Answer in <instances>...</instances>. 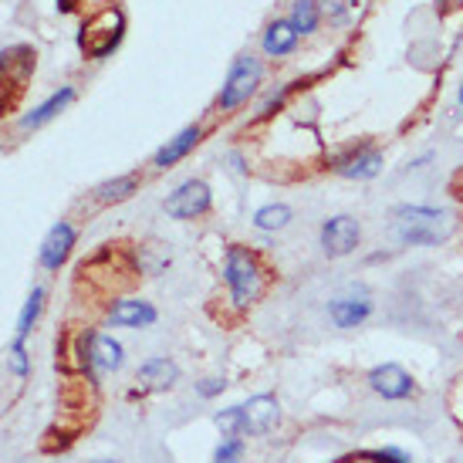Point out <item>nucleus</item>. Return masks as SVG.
<instances>
[{"label":"nucleus","instance_id":"1","mask_svg":"<svg viewBox=\"0 0 463 463\" xmlns=\"http://www.w3.org/2000/svg\"><path fill=\"white\" fill-rule=\"evenodd\" d=\"M453 217L433 206H396L392 210V237L406 247H437L450 241Z\"/></svg>","mask_w":463,"mask_h":463},{"label":"nucleus","instance_id":"2","mask_svg":"<svg viewBox=\"0 0 463 463\" xmlns=\"http://www.w3.org/2000/svg\"><path fill=\"white\" fill-rule=\"evenodd\" d=\"M223 281L231 288L233 305H254L264 291V274H260V260L254 258V250L247 247H231L223 258Z\"/></svg>","mask_w":463,"mask_h":463},{"label":"nucleus","instance_id":"3","mask_svg":"<svg viewBox=\"0 0 463 463\" xmlns=\"http://www.w3.org/2000/svg\"><path fill=\"white\" fill-rule=\"evenodd\" d=\"M126 362V348L112 335L81 332L78 335V365L89 373V379H99L105 373H118Z\"/></svg>","mask_w":463,"mask_h":463},{"label":"nucleus","instance_id":"4","mask_svg":"<svg viewBox=\"0 0 463 463\" xmlns=\"http://www.w3.org/2000/svg\"><path fill=\"white\" fill-rule=\"evenodd\" d=\"M258 81H260V61L250 58V54H241L231 65V75L223 81V89H220V109L231 112L237 105H244L254 95Z\"/></svg>","mask_w":463,"mask_h":463},{"label":"nucleus","instance_id":"5","mask_svg":"<svg viewBox=\"0 0 463 463\" xmlns=\"http://www.w3.org/2000/svg\"><path fill=\"white\" fill-rule=\"evenodd\" d=\"M122 27H126L122 14H118V11H102L95 21H89V24L81 27V38H78V44H81V52L89 54V58H105V54L118 44V38H122Z\"/></svg>","mask_w":463,"mask_h":463},{"label":"nucleus","instance_id":"6","mask_svg":"<svg viewBox=\"0 0 463 463\" xmlns=\"http://www.w3.org/2000/svg\"><path fill=\"white\" fill-rule=\"evenodd\" d=\"M278 423H281V406L270 392H260V396H250L247 402H241V430H244V437H264Z\"/></svg>","mask_w":463,"mask_h":463},{"label":"nucleus","instance_id":"7","mask_svg":"<svg viewBox=\"0 0 463 463\" xmlns=\"http://www.w3.org/2000/svg\"><path fill=\"white\" fill-rule=\"evenodd\" d=\"M163 206H166L169 217H176V220L203 217L206 210H210V186H206L203 180H186L166 196Z\"/></svg>","mask_w":463,"mask_h":463},{"label":"nucleus","instance_id":"8","mask_svg":"<svg viewBox=\"0 0 463 463\" xmlns=\"http://www.w3.org/2000/svg\"><path fill=\"white\" fill-rule=\"evenodd\" d=\"M369 389H373L375 396L389 399V402H399V399H410L416 392V383H412V375L402 365L383 362V365H375L373 373H369Z\"/></svg>","mask_w":463,"mask_h":463},{"label":"nucleus","instance_id":"9","mask_svg":"<svg viewBox=\"0 0 463 463\" xmlns=\"http://www.w3.org/2000/svg\"><path fill=\"white\" fill-rule=\"evenodd\" d=\"M359 237H362V231L355 217L338 213V217L322 223V250L328 258H345V254H352V250L359 247Z\"/></svg>","mask_w":463,"mask_h":463},{"label":"nucleus","instance_id":"10","mask_svg":"<svg viewBox=\"0 0 463 463\" xmlns=\"http://www.w3.org/2000/svg\"><path fill=\"white\" fill-rule=\"evenodd\" d=\"M332 169L348 176V180H373V176H379V169H383V153L375 146H359L352 153L338 156L332 163Z\"/></svg>","mask_w":463,"mask_h":463},{"label":"nucleus","instance_id":"11","mask_svg":"<svg viewBox=\"0 0 463 463\" xmlns=\"http://www.w3.org/2000/svg\"><path fill=\"white\" fill-rule=\"evenodd\" d=\"M71 247H75V227L68 220H58L44 237V244H41V268L58 270L68 260Z\"/></svg>","mask_w":463,"mask_h":463},{"label":"nucleus","instance_id":"12","mask_svg":"<svg viewBox=\"0 0 463 463\" xmlns=\"http://www.w3.org/2000/svg\"><path fill=\"white\" fill-rule=\"evenodd\" d=\"M203 139V129L200 126H186L183 132H176L173 139H166V146H159L153 156V166L156 169H169L176 166L180 159H186V153L190 149H196V142Z\"/></svg>","mask_w":463,"mask_h":463},{"label":"nucleus","instance_id":"13","mask_svg":"<svg viewBox=\"0 0 463 463\" xmlns=\"http://www.w3.org/2000/svg\"><path fill=\"white\" fill-rule=\"evenodd\" d=\"M156 308L149 301H118L109 308V325H116V328H149L156 325Z\"/></svg>","mask_w":463,"mask_h":463},{"label":"nucleus","instance_id":"14","mask_svg":"<svg viewBox=\"0 0 463 463\" xmlns=\"http://www.w3.org/2000/svg\"><path fill=\"white\" fill-rule=\"evenodd\" d=\"M139 386L142 389H153V392H163V389H173L180 383V369H176V362L169 359H149L139 365Z\"/></svg>","mask_w":463,"mask_h":463},{"label":"nucleus","instance_id":"15","mask_svg":"<svg viewBox=\"0 0 463 463\" xmlns=\"http://www.w3.org/2000/svg\"><path fill=\"white\" fill-rule=\"evenodd\" d=\"M369 315H373V305L365 298H335L328 305V318L338 328H359L362 322H369Z\"/></svg>","mask_w":463,"mask_h":463},{"label":"nucleus","instance_id":"16","mask_svg":"<svg viewBox=\"0 0 463 463\" xmlns=\"http://www.w3.org/2000/svg\"><path fill=\"white\" fill-rule=\"evenodd\" d=\"M71 99H75V91L68 89H61V91H54L48 102H41L38 109H31L24 118H21V129H41L44 122H52L58 112H65V105H71Z\"/></svg>","mask_w":463,"mask_h":463},{"label":"nucleus","instance_id":"17","mask_svg":"<svg viewBox=\"0 0 463 463\" xmlns=\"http://www.w3.org/2000/svg\"><path fill=\"white\" fill-rule=\"evenodd\" d=\"M264 54L270 58H281V54H291L298 48V31L291 27V21H274V24L264 31Z\"/></svg>","mask_w":463,"mask_h":463},{"label":"nucleus","instance_id":"18","mask_svg":"<svg viewBox=\"0 0 463 463\" xmlns=\"http://www.w3.org/2000/svg\"><path fill=\"white\" fill-rule=\"evenodd\" d=\"M41 308H44V288H31V295H27L24 308L17 315V332H14V342H27V335L38 322Z\"/></svg>","mask_w":463,"mask_h":463},{"label":"nucleus","instance_id":"19","mask_svg":"<svg viewBox=\"0 0 463 463\" xmlns=\"http://www.w3.org/2000/svg\"><path fill=\"white\" fill-rule=\"evenodd\" d=\"M136 186H139V176H136V173H129V176H116V180L95 186V200H99V203H118V200H129V196L136 194Z\"/></svg>","mask_w":463,"mask_h":463},{"label":"nucleus","instance_id":"20","mask_svg":"<svg viewBox=\"0 0 463 463\" xmlns=\"http://www.w3.org/2000/svg\"><path fill=\"white\" fill-rule=\"evenodd\" d=\"M288 223H291V206L284 203H268L254 213V227L258 231H284Z\"/></svg>","mask_w":463,"mask_h":463},{"label":"nucleus","instance_id":"21","mask_svg":"<svg viewBox=\"0 0 463 463\" xmlns=\"http://www.w3.org/2000/svg\"><path fill=\"white\" fill-rule=\"evenodd\" d=\"M288 21H291V27H295L298 34H311L318 27V4L315 0H295Z\"/></svg>","mask_w":463,"mask_h":463},{"label":"nucleus","instance_id":"22","mask_svg":"<svg viewBox=\"0 0 463 463\" xmlns=\"http://www.w3.org/2000/svg\"><path fill=\"white\" fill-rule=\"evenodd\" d=\"M213 463H244V437H223L213 450Z\"/></svg>","mask_w":463,"mask_h":463},{"label":"nucleus","instance_id":"23","mask_svg":"<svg viewBox=\"0 0 463 463\" xmlns=\"http://www.w3.org/2000/svg\"><path fill=\"white\" fill-rule=\"evenodd\" d=\"M213 423L223 437H244V430H241V406H231V410H220L213 416Z\"/></svg>","mask_w":463,"mask_h":463},{"label":"nucleus","instance_id":"24","mask_svg":"<svg viewBox=\"0 0 463 463\" xmlns=\"http://www.w3.org/2000/svg\"><path fill=\"white\" fill-rule=\"evenodd\" d=\"M11 373L14 375H27V373H31V359H27L24 342H11Z\"/></svg>","mask_w":463,"mask_h":463},{"label":"nucleus","instance_id":"25","mask_svg":"<svg viewBox=\"0 0 463 463\" xmlns=\"http://www.w3.org/2000/svg\"><path fill=\"white\" fill-rule=\"evenodd\" d=\"M223 389H227V383L217 379V375H210V379H203V383H196V392H200L203 399H217Z\"/></svg>","mask_w":463,"mask_h":463},{"label":"nucleus","instance_id":"26","mask_svg":"<svg viewBox=\"0 0 463 463\" xmlns=\"http://www.w3.org/2000/svg\"><path fill=\"white\" fill-rule=\"evenodd\" d=\"M58 4H61V11H71V7H75L71 0H58Z\"/></svg>","mask_w":463,"mask_h":463},{"label":"nucleus","instance_id":"27","mask_svg":"<svg viewBox=\"0 0 463 463\" xmlns=\"http://www.w3.org/2000/svg\"><path fill=\"white\" fill-rule=\"evenodd\" d=\"M457 102H460V109H463V85H460V95H457Z\"/></svg>","mask_w":463,"mask_h":463},{"label":"nucleus","instance_id":"28","mask_svg":"<svg viewBox=\"0 0 463 463\" xmlns=\"http://www.w3.org/2000/svg\"><path fill=\"white\" fill-rule=\"evenodd\" d=\"M95 463H118V460H95Z\"/></svg>","mask_w":463,"mask_h":463}]
</instances>
